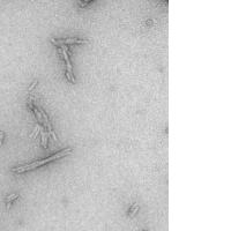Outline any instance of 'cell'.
Listing matches in <instances>:
<instances>
[{
  "label": "cell",
  "instance_id": "6da1fadb",
  "mask_svg": "<svg viewBox=\"0 0 231 231\" xmlns=\"http://www.w3.org/2000/svg\"><path fill=\"white\" fill-rule=\"evenodd\" d=\"M69 154H72V149H71V148H67V149H64V150H61V152H59L53 154V155H51V156L47 157V159H42V161H38V162H34L31 164L22 165V166L14 168V169H12V171L22 173V172L29 171V170H34V169H36V168H38V166H42V165L46 164V163H49V162H52V161H56V159H61V157H64V156H66V155H69Z\"/></svg>",
  "mask_w": 231,
  "mask_h": 231
},
{
  "label": "cell",
  "instance_id": "7a4b0ae2",
  "mask_svg": "<svg viewBox=\"0 0 231 231\" xmlns=\"http://www.w3.org/2000/svg\"><path fill=\"white\" fill-rule=\"evenodd\" d=\"M54 45H67V44H83L86 40H78V38H66V40H51Z\"/></svg>",
  "mask_w": 231,
  "mask_h": 231
},
{
  "label": "cell",
  "instance_id": "3957f363",
  "mask_svg": "<svg viewBox=\"0 0 231 231\" xmlns=\"http://www.w3.org/2000/svg\"><path fill=\"white\" fill-rule=\"evenodd\" d=\"M40 136H42V145H43V147L44 148H46L47 147V133L44 132L43 130H40Z\"/></svg>",
  "mask_w": 231,
  "mask_h": 231
},
{
  "label": "cell",
  "instance_id": "277c9868",
  "mask_svg": "<svg viewBox=\"0 0 231 231\" xmlns=\"http://www.w3.org/2000/svg\"><path fill=\"white\" fill-rule=\"evenodd\" d=\"M31 110H33L34 112H35V114H36V118L38 119V121H40V123H44V119H43V116H42V113H40V111H38V109H37L36 106H34Z\"/></svg>",
  "mask_w": 231,
  "mask_h": 231
},
{
  "label": "cell",
  "instance_id": "5b68a950",
  "mask_svg": "<svg viewBox=\"0 0 231 231\" xmlns=\"http://www.w3.org/2000/svg\"><path fill=\"white\" fill-rule=\"evenodd\" d=\"M18 197H19V195L14 193V194H12V195H9V197H8V198L6 199V201H7V208H9V207H11V202L13 201L14 199L18 198Z\"/></svg>",
  "mask_w": 231,
  "mask_h": 231
},
{
  "label": "cell",
  "instance_id": "8992f818",
  "mask_svg": "<svg viewBox=\"0 0 231 231\" xmlns=\"http://www.w3.org/2000/svg\"><path fill=\"white\" fill-rule=\"evenodd\" d=\"M66 76H67V79L69 80L71 82H73V83L75 82V79H74V76H73V74H72V73H68V72H66Z\"/></svg>",
  "mask_w": 231,
  "mask_h": 231
},
{
  "label": "cell",
  "instance_id": "52a82bcc",
  "mask_svg": "<svg viewBox=\"0 0 231 231\" xmlns=\"http://www.w3.org/2000/svg\"><path fill=\"white\" fill-rule=\"evenodd\" d=\"M37 83H38V81H37V80H35V81H34L33 83H31V86L29 87V91H33V90H34V88H35V87L37 86Z\"/></svg>",
  "mask_w": 231,
  "mask_h": 231
},
{
  "label": "cell",
  "instance_id": "ba28073f",
  "mask_svg": "<svg viewBox=\"0 0 231 231\" xmlns=\"http://www.w3.org/2000/svg\"><path fill=\"white\" fill-rule=\"evenodd\" d=\"M138 209H139V208H138V206H136V205H134V209H133V211H132V214H131V215H132V216H133V215H134V214L136 213V210H138Z\"/></svg>",
  "mask_w": 231,
  "mask_h": 231
},
{
  "label": "cell",
  "instance_id": "9c48e42d",
  "mask_svg": "<svg viewBox=\"0 0 231 231\" xmlns=\"http://www.w3.org/2000/svg\"><path fill=\"white\" fill-rule=\"evenodd\" d=\"M89 1H90V0H83V5H82V6H86V4L89 2Z\"/></svg>",
  "mask_w": 231,
  "mask_h": 231
},
{
  "label": "cell",
  "instance_id": "30bf717a",
  "mask_svg": "<svg viewBox=\"0 0 231 231\" xmlns=\"http://www.w3.org/2000/svg\"><path fill=\"white\" fill-rule=\"evenodd\" d=\"M2 139H4V134L1 133V134H0V141H2Z\"/></svg>",
  "mask_w": 231,
  "mask_h": 231
}]
</instances>
